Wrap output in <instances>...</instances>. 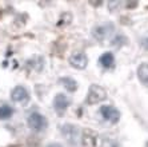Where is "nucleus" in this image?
<instances>
[{
  "instance_id": "obj_9",
  "label": "nucleus",
  "mask_w": 148,
  "mask_h": 147,
  "mask_svg": "<svg viewBox=\"0 0 148 147\" xmlns=\"http://www.w3.org/2000/svg\"><path fill=\"white\" fill-rule=\"evenodd\" d=\"M60 83H62L68 91H71V92H73V91L77 90V83H76V80L72 79V78H69V76H64V78H62L60 79Z\"/></svg>"
},
{
  "instance_id": "obj_11",
  "label": "nucleus",
  "mask_w": 148,
  "mask_h": 147,
  "mask_svg": "<svg viewBox=\"0 0 148 147\" xmlns=\"http://www.w3.org/2000/svg\"><path fill=\"white\" fill-rule=\"evenodd\" d=\"M14 114V110L11 108L10 106H1L0 107V120H4V119H8L11 118Z\"/></svg>"
},
{
  "instance_id": "obj_13",
  "label": "nucleus",
  "mask_w": 148,
  "mask_h": 147,
  "mask_svg": "<svg viewBox=\"0 0 148 147\" xmlns=\"http://www.w3.org/2000/svg\"><path fill=\"white\" fill-rule=\"evenodd\" d=\"M47 147H62L60 144H58V143H51V144H48Z\"/></svg>"
},
{
  "instance_id": "obj_3",
  "label": "nucleus",
  "mask_w": 148,
  "mask_h": 147,
  "mask_svg": "<svg viewBox=\"0 0 148 147\" xmlns=\"http://www.w3.org/2000/svg\"><path fill=\"white\" fill-rule=\"evenodd\" d=\"M82 144L83 147H97L99 135L95 130H84L82 133Z\"/></svg>"
},
{
  "instance_id": "obj_4",
  "label": "nucleus",
  "mask_w": 148,
  "mask_h": 147,
  "mask_svg": "<svg viewBox=\"0 0 148 147\" xmlns=\"http://www.w3.org/2000/svg\"><path fill=\"white\" fill-rule=\"evenodd\" d=\"M69 64L76 70H84L88 64V58L84 52H73L69 56Z\"/></svg>"
},
{
  "instance_id": "obj_5",
  "label": "nucleus",
  "mask_w": 148,
  "mask_h": 147,
  "mask_svg": "<svg viewBox=\"0 0 148 147\" xmlns=\"http://www.w3.org/2000/svg\"><path fill=\"white\" fill-rule=\"evenodd\" d=\"M100 112H101L104 119H107L108 122H111V123H117L119 119H120V112H119V110H116L112 106H101Z\"/></svg>"
},
{
  "instance_id": "obj_6",
  "label": "nucleus",
  "mask_w": 148,
  "mask_h": 147,
  "mask_svg": "<svg viewBox=\"0 0 148 147\" xmlns=\"http://www.w3.org/2000/svg\"><path fill=\"white\" fill-rule=\"evenodd\" d=\"M11 98L12 100L16 103H21V104H24L29 100V94L28 91L24 88V87H21V86H17L12 90V92H11Z\"/></svg>"
},
{
  "instance_id": "obj_8",
  "label": "nucleus",
  "mask_w": 148,
  "mask_h": 147,
  "mask_svg": "<svg viewBox=\"0 0 148 147\" xmlns=\"http://www.w3.org/2000/svg\"><path fill=\"white\" fill-rule=\"evenodd\" d=\"M100 63H101V66L106 67V68L112 67L114 63H115L114 54H112V52H106V54H103L101 56H100Z\"/></svg>"
},
{
  "instance_id": "obj_10",
  "label": "nucleus",
  "mask_w": 148,
  "mask_h": 147,
  "mask_svg": "<svg viewBox=\"0 0 148 147\" xmlns=\"http://www.w3.org/2000/svg\"><path fill=\"white\" fill-rule=\"evenodd\" d=\"M138 76L143 83H148V64L147 63H143V64L139 66Z\"/></svg>"
},
{
  "instance_id": "obj_7",
  "label": "nucleus",
  "mask_w": 148,
  "mask_h": 147,
  "mask_svg": "<svg viewBox=\"0 0 148 147\" xmlns=\"http://www.w3.org/2000/svg\"><path fill=\"white\" fill-rule=\"evenodd\" d=\"M53 106H55L58 112H64L67 107L69 106V99L64 94H58L55 96V100H53Z\"/></svg>"
},
{
  "instance_id": "obj_2",
  "label": "nucleus",
  "mask_w": 148,
  "mask_h": 147,
  "mask_svg": "<svg viewBox=\"0 0 148 147\" xmlns=\"http://www.w3.org/2000/svg\"><path fill=\"white\" fill-rule=\"evenodd\" d=\"M28 126L35 131H41L47 127V120L39 112H32L28 116Z\"/></svg>"
},
{
  "instance_id": "obj_1",
  "label": "nucleus",
  "mask_w": 148,
  "mask_h": 147,
  "mask_svg": "<svg viewBox=\"0 0 148 147\" xmlns=\"http://www.w3.org/2000/svg\"><path fill=\"white\" fill-rule=\"evenodd\" d=\"M106 99H107V92L101 86H91L90 90H88V94H87V103L88 104H97V103L103 102Z\"/></svg>"
},
{
  "instance_id": "obj_12",
  "label": "nucleus",
  "mask_w": 148,
  "mask_h": 147,
  "mask_svg": "<svg viewBox=\"0 0 148 147\" xmlns=\"http://www.w3.org/2000/svg\"><path fill=\"white\" fill-rule=\"evenodd\" d=\"M141 46H143V47H144L145 50L148 51V35H147V36H144L143 39H141Z\"/></svg>"
}]
</instances>
